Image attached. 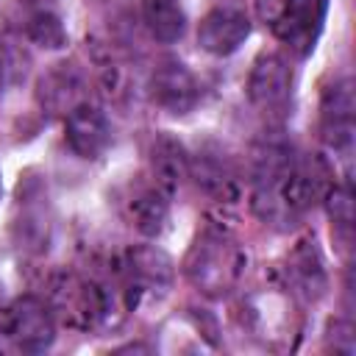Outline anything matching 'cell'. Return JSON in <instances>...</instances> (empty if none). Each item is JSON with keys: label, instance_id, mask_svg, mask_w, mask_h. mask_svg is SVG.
Instances as JSON below:
<instances>
[{"label": "cell", "instance_id": "11", "mask_svg": "<svg viewBox=\"0 0 356 356\" xmlns=\"http://www.w3.org/2000/svg\"><path fill=\"white\" fill-rule=\"evenodd\" d=\"M64 139L75 156L97 159L111 142V122L100 106L81 100L64 114Z\"/></svg>", "mask_w": 356, "mask_h": 356}, {"label": "cell", "instance_id": "16", "mask_svg": "<svg viewBox=\"0 0 356 356\" xmlns=\"http://www.w3.org/2000/svg\"><path fill=\"white\" fill-rule=\"evenodd\" d=\"M139 11L147 33L161 44H172L186 33V11L181 0H139Z\"/></svg>", "mask_w": 356, "mask_h": 356}, {"label": "cell", "instance_id": "14", "mask_svg": "<svg viewBox=\"0 0 356 356\" xmlns=\"http://www.w3.org/2000/svg\"><path fill=\"white\" fill-rule=\"evenodd\" d=\"M150 170H153V184H159L164 192L172 195L181 186V181L189 175L186 147L178 139L161 134L150 147Z\"/></svg>", "mask_w": 356, "mask_h": 356}, {"label": "cell", "instance_id": "12", "mask_svg": "<svg viewBox=\"0 0 356 356\" xmlns=\"http://www.w3.org/2000/svg\"><path fill=\"white\" fill-rule=\"evenodd\" d=\"M286 281L292 286L295 295H300L303 300H317L323 298L328 278H325V267H323V256L314 245V239H303L295 245V250L286 259Z\"/></svg>", "mask_w": 356, "mask_h": 356}, {"label": "cell", "instance_id": "3", "mask_svg": "<svg viewBox=\"0 0 356 356\" xmlns=\"http://www.w3.org/2000/svg\"><path fill=\"white\" fill-rule=\"evenodd\" d=\"M44 300H47L56 323H61L72 331L97 328L103 320H108L111 306H114V298L106 284H97L78 273L53 275L47 284Z\"/></svg>", "mask_w": 356, "mask_h": 356}, {"label": "cell", "instance_id": "18", "mask_svg": "<svg viewBox=\"0 0 356 356\" xmlns=\"http://www.w3.org/2000/svg\"><path fill=\"white\" fill-rule=\"evenodd\" d=\"M19 28L42 50H61L67 44V28H64L58 11L53 6H47V3L25 6Z\"/></svg>", "mask_w": 356, "mask_h": 356}, {"label": "cell", "instance_id": "19", "mask_svg": "<svg viewBox=\"0 0 356 356\" xmlns=\"http://www.w3.org/2000/svg\"><path fill=\"white\" fill-rule=\"evenodd\" d=\"M325 209L334 225V234H339L342 245H350V231H353V195H350V181L345 184H331L325 192Z\"/></svg>", "mask_w": 356, "mask_h": 356}, {"label": "cell", "instance_id": "9", "mask_svg": "<svg viewBox=\"0 0 356 356\" xmlns=\"http://www.w3.org/2000/svg\"><path fill=\"white\" fill-rule=\"evenodd\" d=\"M147 89L150 100L167 114H189L200 100V83L195 72L178 58H164L153 70Z\"/></svg>", "mask_w": 356, "mask_h": 356}, {"label": "cell", "instance_id": "1", "mask_svg": "<svg viewBox=\"0 0 356 356\" xmlns=\"http://www.w3.org/2000/svg\"><path fill=\"white\" fill-rule=\"evenodd\" d=\"M298 159L295 145L281 134H264L250 153V206L270 225H292L284 206V184Z\"/></svg>", "mask_w": 356, "mask_h": 356}, {"label": "cell", "instance_id": "4", "mask_svg": "<svg viewBox=\"0 0 356 356\" xmlns=\"http://www.w3.org/2000/svg\"><path fill=\"white\" fill-rule=\"evenodd\" d=\"M56 339V317L44 298L22 295L0 312L3 353H44Z\"/></svg>", "mask_w": 356, "mask_h": 356}, {"label": "cell", "instance_id": "15", "mask_svg": "<svg viewBox=\"0 0 356 356\" xmlns=\"http://www.w3.org/2000/svg\"><path fill=\"white\" fill-rule=\"evenodd\" d=\"M83 89L81 75L70 67V64H56L50 72H44L39 78V103L42 108H47L50 114H67L72 106H78V95Z\"/></svg>", "mask_w": 356, "mask_h": 356}, {"label": "cell", "instance_id": "22", "mask_svg": "<svg viewBox=\"0 0 356 356\" xmlns=\"http://www.w3.org/2000/svg\"><path fill=\"white\" fill-rule=\"evenodd\" d=\"M0 189H3V184H0Z\"/></svg>", "mask_w": 356, "mask_h": 356}, {"label": "cell", "instance_id": "2", "mask_svg": "<svg viewBox=\"0 0 356 356\" xmlns=\"http://www.w3.org/2000/svg\"><path fill=\"white\" fill-rule=\"evenodd\" d=\"M242 270H245V253L239 250V245L222 231H211V228L192 242L184 259L186 278L197 292L209 298H220L231 292Z\"/></svg>", "mask_w": 356, "mask_h": 356}, {"label": "cell", "instance_id": "5", "mask_svg": "<svg viewBox=\"0 0 356 356\" xmlns=\"http://www.w3.org/2000/svg\"><path fill=\"white\" fill-rule=\"evenodd\" d=\"M175 278L172 261L164 250L153 248V245H142V248H131L125 253V264H122V295H125V306L134 309L142 298H161L170 292Z\"/></svg>", "mask_w": 356, "mask_h": 356}, {"label": "cell", "instance_id": "21", "mask_svg": "<svg viewBox=\"0 0 356 356\" xmlns=\"http://www.w3.org/2000/svg\"><path fill=\"white\" fill-rule=\"evenodd\" d=\"M8 70H11V58H8V50L0 44V92H3V86H6Z\"/></svg>", "mask_w": 356, "mask_h": 356}, {"label": "cell", "instance_id": "13", "mask_svg": "<svg viewBox=\"0 0 356 356\" xmlns=\"http://www.w3.org/2000/svg\"><path fill=\"white\" fill-rule=\"evenodd\" d=\"M170 192H164L159 184L139 186L128 200V217L131 225L145 236H159L170 217Z\"/></svg>", "mask_w": 356, "mask_h": 356}, {"label": "cell", "instance_id": "20", "mask_svg": "<svg viewBox=\"0 0 356 356\" xmlns=\"http://www.w3.org/2000/svg\"><path fill=\"white\" fill-rule=\"evenodd\" d=\"M334 334H337L334 350H342V353H353L356 350V337H353V325L350 323H334Z\"/></svg>", "mask_w": 356, "mask_h": 356}, {"label": "cell", "instance_id": "17", "mask_svg": "<svg viewBox=\"0 0 356 356\" xmlns=\"http://www.w3.org/2000/svg\"><path fill=\"white\" fill-rule=\"evenodd\" d=\"M189 175L197 181V186H203L217 200H231L236 195L234 170H231L228 159H222L220 153L200 150V153L189 156Z\"/></svg>", "mask_w": 356, "mask_h": 356}, {"label": "cell", "instance_id": "10", "mask_svg": "<svg viewBox=\"0 0 356 356\" xmlns=\"http://www.w3.org/2000/svg\"><path fill=\"white\" fill-rule=\"evenodd\" d=\"M250 36V17L236 6H214L197 25V44L209 56L225 58L236 53Z\"/></svg>", "mask_w": 356, "mask_h": 356}, {"label": "cell", "instance_id": "7", "mask_svg": "<svg viewBox=\"0 0 356 356\" xmlns=\"http://www.w3.org/2000/svg\"><path fill=\"white\" fill-rule=\"evenodd\" d=\"M353 114H356V100H353V81L348 75L337 78L323 89L320 97V136L328 150L337 156H350L353 147Z\"/></svg>", "mask_w": 356, "mask_h": 356}, {"label": "cell", "instance_id": "8", "mask_svg": "<svg viewBox=\"0 0 356 356\" xmlns=\"http://www.w3.org/2000/svg\"><path fill=\"white\" fill-rule=\"evenodd\" d=\"M328 0H281L273 22L275 36L298 56H309L325 22Z\"/></svg>", "mask_w": 356, "mask_h": 356}, {"label": "cell", "instance_id": "6", "mask_svg": "<svg viewBox=\"0 0 356 356\" xmlns=\"http://www.w3.org/2000/svg\"><path fill=\"white\" fill-rule=\"evenodd\" d=\"M248 100L267 117L286 111L292 100V67L281 53H261L248 75Z\"/></svg>", "mask_w": 356, "mask_h": 356}]
</instances>
